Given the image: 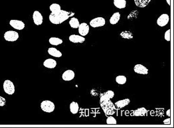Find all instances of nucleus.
<instances>
[{"instance_id":"19","label":"nucleus","mask_w":174,"mask_h":128,"mask_svg":"<svg viewBox=\"0 0 174 128\" xmlns=\"http://www.w3.org/2000/svg\"><path fill=\"white\" fill-rule=\"evenodd\" d=\"M120 19V13L119 12L114 13L113 15H112V17L110 19V24H112V25L116 24L119 21Z\"/></svg>"},{"instance_id":"12","label":"nucleus","mask_w":174,"mask_h":128,"mask_svg":"<svg viewBox=\"0 0 174 128\" xmlns=\"http://www.w3.org/2000/svg\"><path fill=\"white\" fill-rule=\"evenodd\" d=\"M75 74L72 70H67L64 72L62 75V78L64 81H71L75 78Z\"/></svg>"},{"instance_id":"17","label":"nucleus","mask_w":174,"mask_h":128,"mask_svg":"<svg viewBox=\"0 0 174 128\" xmlns=\"http://www.w3.org/2000/svg\"><path fill=\"white\" fill-rule=\"evenodd\" d=\"M48 53L50 55H51L53 56H55V57H57L59 58L62 56V53H61V51L57 50L55 48H49L48 49Z\"/></svg>"},{"instance_id":"5","label":"nucleus","mask_w":174,"mask_h":128,"mask_svg":"<svg viewBox=\"0 0 174 128\" xmlns=\"http://www.w3.org/2000/svg\"><path fill=\"white\" fill-rule=\"evenodd\" d=\"M4 39L7 41H16L19 39V34L14 31H8L4 34Z\"/></svg>"},{"instance_id":"16","label":"nucleus","mask_w":174,"mask_h":128,"mask_svg":"<svg viewBox=\"0 0 174 128\" xmlns=\"http://www.w3.org/2000/svg\"><path fill=\"white\" fill-rule=\"evenodd\" d=\"M130 103V99H122V100L117 101L114 105L115 106L118 108H122L127 106Z\"/></svg>"},{"instance_id":"13","label":"nucleus","mask_w":174,"mask_h":128,"mask_svg":"<svg viewBox=\"0 0 174 128\" xmlns=\"http://www.w3.org/2000/svg\"><path fill=\"white\" fill-rule=\"evenodd\" d=\"M69 41L74 43H83L85 42V38L81 35H71L69 36Z\"/></svg>"},{"instance_id":"25","label":"nucleus","mask_w":174,"mask_h":128,"mask_svg":"<svg viewBox=\"0 0 174 128\" xmlns=\"http://www.w3.org/2000/svg\"><path fill=\"white\" fill-rule=\"evenodd\" d=\"M120 37L123 39H133V34L130 31H122V32L120 33Z\"/></svg>"},{"instance_id":"15","label":"nucleus","mask_w":174,"mask_h":128,"mask_svg":"<svg viewBox=\"0 0 174 128\" xmlns=\"http://www.w3.org/2000/svg\"><path fill=\"white\" fill-rule=\"evenodd\" d=\"M148 111L145 108H140L134 110L133 112V116L136 117H140V116H146Z\"/></svg>"},{"instance_id":"30","label":"nucleus","mask_w":174,"mask_h":128,"mask_svg":"<svg viewBox=\"0 0 174 128\" xmlns=\"http://www.w3.org/2000/svg\"><path fill=\"white\" fill-rule=\"evenodd\" d=\"M5 102H6L5 99L4 97H2V96H0V106H5Z\"/></svg>"},{"instance_id":"7","label":"nucleus","mask_w":174,"mask_h":128,"mask_svg":"<svg viewBox=\"0 0 174 128\" xmlns=\"http://www.w3.org/2000/svg\"><path fill=\"white\" fill-rule=\"evenodd\" d=\"M169 21V15L166 13H164L159 17V18L157 20V24H158L159 27H165V25L168 23Z\"/></svg>"},{"instance_id":"11","label":"nucleus","mask_w":174,"mask_h":128,"mask_svg":"<svg viewBox=\"0 0 174 128\" xmlns=\"http://www.w3.org/2000/svg\"><path fill=\"white\" fill-rule=\"evenodd\" d=\"M78 33H79L80 35L83 37L86 36L89 32V26L88 24L86 23H80L79 25V26H78Z\"/></svg>"},{"instance_id":"33","label":"nucleus","mask_w":174,"mask_h":128,"mask_svg":"<svg viewBox=\"0 0 174 128\" xmlns=\"http://www.w3.org/2000/svg\"><path fill=\"white\" fill-rule=\"evenodd\" d=\"M166 1L167 3V4L169 5H170V0H166Z\"/></svg>"},{"instance_id":"2","label":"nucleus","mask_w":174,"mask_h":128,"mask_svg":"<svg viewBox=\"0 0 174 128\" xmlns=\"http://www.w3.org/2000/svg\"><path fill=\"white\" fill-rule=\"evenodd\" d=\"M74 15V13L68 12V11H67L61 10L60 12L57 14H53L52 13H50L49 15V21L53 24H61L64 21H65L66 20L68 19L69 18V17Z\"/></svg>"},{"instance_id":"31","label":"nucleus","mask_w":174,"mask_h":128,"mask_svg":"<svg viewBox=\"0 0 174 128\" xmlns=\"http://www.w3.org/2000/svg\"><path fill=\"white\" fill-rule=\"evenodd\" d=\"M164 124H171V119L170 118H167L166 119H165L164 121Z\"/></svg>"},{"instance_id":"21","label":"nucleus","mask_w":174,"mask_h":128,"mask_svg":"<svg viewBox=\"0 0 174 128\" xmlns=\"http://www.w3.org/2000/svg\"><path fill=\"white\" fill-rule=\"evenodd\" d=\"M114 5L118 9H123L126 6V0H114Z\"/></svg>"},{"instance_id":"4","label":"nucleus","mask_w":174,"mask_h":128,"mask_svg":"<svg viewBox=\"0 0 174 128\" xmlns=\"http://www.w3.org/2000/svg\"><path fill=\"white\" fill-rule=\"evenodd\" d=\"M4 90L9 95H12L15 92V86L10 80H5L4 82Z\"/></svg>"},{"instance_id":"27","label":"nucleus","mask_w":174,"mask_h":128,"mask_svg":"<svg viewBox=\"0 0 174 128\" xmlns=\"http://www.w3.org/2000/svg\"><path fill=\"white\" fill-rule=\"evenodd\" d=\"M106 124L108 125H116L117 124V121L114 117H112V116H108V118L106 119Z\"/></svg>"},{"instance_id":"26","label":"nucleus","mask_w":174,"mask_h":128,"mask_svg":"<svg viewBox=\"0 0 174 128\" xmlns=\"http://www.w3.org/2000/svg\"><path fill=\"white\" fill-rule=\"evenodd\" d=\"M126 77L125 76H123V75H120V76H116V82L118 84L120 85H122V84H124L126 82Z\"/></svg>"},{"instance_id":"6","label":"nucleus","mask_w":174,"mask_h":128,"mask_svg":"<svg viewBox=\"0 0 174 128\" xmlns=\"http://www.w3.org/2000/svg\"><path fill=\"white\" fill-rule=\"evenodd\" d=\"M105 19L102 18V17H99V18H97L92 19L91 21H90V25H91V26L93 28H97L104 26V25H105Z\"/></svg>"},{"instance_id":"32","label":"nucleus","mask_w":174,"mask_h":128,"mask_svg":"<svg viewBox=\"0 0 174 128\" xmlns=\"http://www.w3.org/2000/svg\"><path fill=\"white\" fill-rule=\"evenodd\" d=\"M167 116H168V117H170V109H169L167 111Z\"/></svg>"},{"instance_id":"3","label":"nucleus","mask_w":174,"mask_h":128,"mask_svg":"<svg viewBox=\"0 0 174 128\" xmlns=\"http://www.w3.org/2000/svg\"><path fill=\"white\" fill-rule=\"evenodd\" d=\"M41 108L43 112L47 113H51L55 110V106L54 103L51 101L45 100L41 102Z\"/></svg>"},{"instance_id":"28","label":"nucleus","mask_w":174,"mask_h":128,"mask_svg":"<svg viewBox=\"0 0 174 128\" xmlns=\"http://www.w3.org/2000/svg\"><path fill=\"white\" fill-rule=\"evenodd\" d=\"M164 38L167 41H170V40H171V31H170V29H168L166 32L165 33Z\"/></svg>"},{"instance_id":"23","label":"nucleus","mask_w":174,"mask_h":128,"mask_svg":"<svg viewBox=\"0 0 174 128\" xmlns=\"http://www.w3.org/2000/svg\"><path fill=\"white\" fill-rule=\"evenodd\" d=\"M49 42L50 45H58L63 43V40L57 37H50L49 40Z\"/></svg>"},{"instance_id":"22","label":"nucleus","mask_w":174,"mask_h":128,"mask_svg":"<svg viewBox=\"0 0 174 128\" xmlns=\"http://www.w3.org/2000/svg\"><path fill=\"white\" fill-rule=\"evenodd\" d=\"M151 1V0H134L136 6L139 7H145Z\"/></svg>"},{"instance_id":"9","label":"nucleus","mask_w":174,"mask_h":128,"mask_svg":"<svg viewBox=\"0 0 174 128\" xmlns=\"http://www.w3.org/2000/svg\"><path fill=\"white\" fill-rule=\"evenodd\" d=\"M10 24L14 29L18 30H22L25 28V23L23 21H19V20H11L10 21Z\"/></svg>"},{"instance_id":"18","label":"nucleus","mask_w":174,"mask_h":128,"mask_svg":"<svg viewBox=\"0 0 174 128\" xmlns=\"http://www.w3.org/2000/svg\"><path fill=\"white\" fill-rule=\"evenodd\" d=\"M70 111L72 113V114H76L77 113L78 110H79V106L77 102H72L71 104H70Z\"/></svg>"},{"instance_id":"10","label":"nucleus","mask_w":174,"mask_h":128,"mask_svg":"<svg viewBox=\"0 0 174 128\" xmlns=\"http://www.w3.org/2000/svg\"><path fill=\"white\" fill-rule=\"evenodd\" d=\"M33 19L35 25H41L42 23H43V15H42L41 13L38 11H35L34 12H33Z\"/></svg>"},{"instance_id":"29","label":"nucleus","mask_w":174,"mask_h":128,"mask_svg":"<svg viewBox=\"0 0 174 128\" xmlns=\"http://www.w3.org/2000/svg\"><path fill=\"white\" fill-rule=\"evenodd\" d=\"M106 95H107L109 98H110V99H112V98H114V92H113V91H112V90H108V91H107V92H105Z\"/></svg>"},{"instance_id":"20","label":"nucleus","mask_w":174,"mask_h":128,"mask_svg":"<svg viewBox=\"0 0 174 128\" xmlns=\"http://www.w3.org/2000/svg\"><path fill=\"white\" fill-rule=\"evenodd\" d=\"M50 11H51V13L53 14H57L61 11L60 5L57 4H53L50 5L49 7Z\"/></svg>"},{"instance_id":"1","label":"nucleus","mask_w":174,"mask_h":128,"mask_svg":"<svg viewBox=\"0 0 174 128\" xmlns=\"http://www.w3.org/2000/svg\"><path fill=\"white\" fill-rule=\"evenodd\" d=\"M100 104L106 116L114 115L116 112V106L112 102L111 99L105 93L100 94Z\"/></svg>"},{"instance_id":"14","label":"nucleus","mask_w":174,"mask_h":128,"mask_svg":"<svg viewBox=\"0 0 174 128\" xmlns=\"http://www.w3.org/2000/svg\"><path fill=\"white\" fill-rule=\"evenodd\" d=\"M43 66L48 69H53L57 66V62L53 59H47L43 62Z\"/></svg>"},{"instance_id":"24","label":"nucleus","mask_w":174,"mask_h":128,"mask_svg":"<svg viewBox=\"0 0 174 128\" xmlns=\"http://www.w3.org/2000/svg\"><path fill=\"white\" fill-rule=\"evenodd\" d=\"M69 25L72 28H74V29H77V28L80 25V23L78 21V19L75 18H72L69 21Z\"/></svg>"},{"instance_id":"8","label":"nucleus","mask_w":174,"mask_h":128,"mask_svg":"<svg viewBox=\"0 0 174 128\" xmlns=\"http://www.w3.org/2000/svg\"><path fill=\"white\" fill-rule=\"evenodd\" d=\"M134 70L135 72L139 74V75H148V72H149L147 68L141 64H136L134 68Z\"/></svg>"}]
</instances>
